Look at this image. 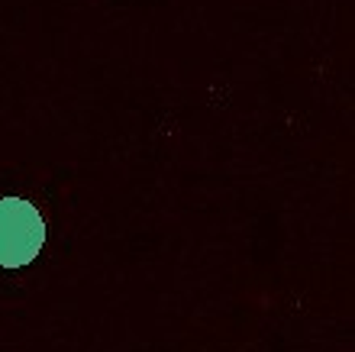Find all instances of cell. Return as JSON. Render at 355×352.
Masks as SVG:
<instances>
[{
  "mask_svg": "<svg viewBox=\"0 0 355 352\" xmlns=\"http://www.w3.org/2000/svg\"><path fill=\"white\" fill-rule=\"evenodd\" d=\"M46 242L42 213L29 201L0 197V269H23Z\"/></svg>",
  "mask_w": 355,
  "mask_h": 352,
  "instance_id": "6da1fadb",
  "label": "cell"
}]
</instances>
